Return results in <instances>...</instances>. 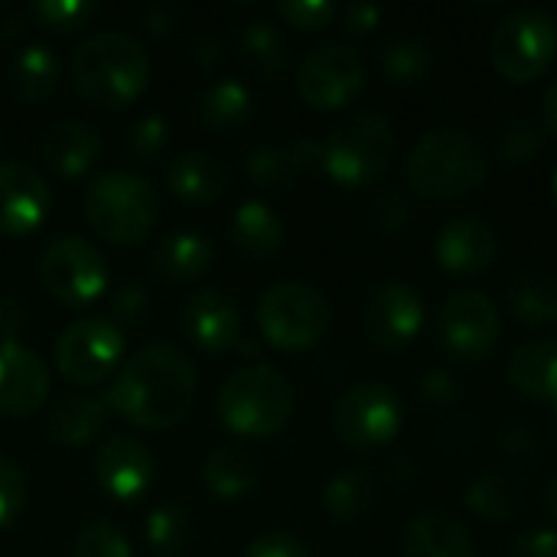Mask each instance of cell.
Segmentation results:
<instances>
[{
  "label": "cell",
  "mask_w": 557,
  "mask_h": 557,
  "mask_svg": "<svg viewBox=\"0 0 557 557\" xmlns=\"http://www.w3.org/2000/svg\"><path fill=\"white\" fill-rule=\"evenodd\" d=\"M196 366L176 343H150L124 359L108 385V411L140 431H170L196 405Z\"/></svg>",
  "instance_id": "6da1fadb"
},
{
  "label": "cell",
  "mask_w": 557,
  "mask_h": 557,
  "mask_svg": "<svg viewBox=\"0 0 557 557\" xmlns=\"http://www.w3.org/2000/svg\"><path fill=\"white\" fill-rule=\"evenodd\" d=\"M69 78L88 104L124 108L150 82V52L124 29H101L78 39L69 55Z\"/></svg>",
  "instance_id": "7a4b0ae2"
},
{
  "label": "cell",
  "mask_w": 557,
  "mask_h": 557,
  "mask_svg": "<svg viewBox=\"0 0 557 557\" xmlns=\"http://www.w3.org/2000/svg\"><path fill=\"white\" fill-rule=\"evenodd\" d=\"M294 414V385L284 372L251 362L232 372L215 395V418L225 431L245 441L274 437Z\"/></svg>",
  "instance_id": "3957f363"
},
{
  "label": "cell",
  "mask_w": 557,
  "mask_h": 557,
  "mask_svg": "<svg viewBox=\"0 0 557 557\" xmlns=\"http://www.w3.org/2000/svg\"><path fill=\"white\" fill-rule=\"evenodd\" d=\"M490 157L483 144L460 127L428 131L408 157V183L424 199H460L483 186Z\"/></svg>",
  "instance_id": "277c9868"
},
{
  "label": "cell",
  "mask_w": 557,
  "mask_h": 557,
  "mask_svg": "<svg viewBox=\"0 0 557 557\" xmlns=\"http://www.w3.org/2000/svg\"><path fill=\"white\" fill-rule=\"evenodd\" d=\"M82 212L95 235L111 245H140L160 222L157 189L127 170H108L85 183Z\"/></svg>",
  "instance_id": "5b68a950"
},
{
  "label": "cell",
  "mask_w": 557,
  "mask_h": 557,
  "mask_svg": "<svg viewBox=\"0 0 557 557\" xmlns=\"http://www.w3.org/2000/svg\"><path fill=\"white\" fill-rule=\"evenodd\" d=\"M398 137L382 111H356L323 137V173L346 189H359L385 176Z\"/></svg>",
  "instance_id": "8992f818"
},
{
  "label": "cell",
  "mask_w": 557,
  "mask_h": 557,
  "mask_svg": "<svg viewBox=\"0 0 557 557\" xmlns=\"http://www.w3.org/2000/svg\"><path fill=\"white\" fill-rule=\"evenodd\" d=\"M333 323L326 294L307 281H277L258 300V330L281 352H307L323 343Z\"/></svg>",
  "instance_id": "52a82bcc"
},
{
  "label": "cell",
  "mask_w": 557,
  "mask_h": 557,
  "mask_svg": "<svg viewBox=\"0 0 557 557\" xmlns=\"http://www.w3.org/2000/svg\"><path fill=\"white\" fill-rule=\"evenodd\" d=\"M557 55V23L548 10L522 7L506 13L490 36V62L493 69L512 82L529 85L542 78Z\"/></svg>",
  "instance_id": "ba28073f"
},
{
  "label": "cell",
  "mask_w": 557,
  "mask_h": 557,
  "mask_svg": "<svg viewBox=\"0 0 557 557\" xmlns=\"http://www.w3.org/2000/svg\"><path fill=\"white\" fill-rule=\"evenodd\" d=\"M124 359L127 339L111 317H78L59 333L52 346L55 372L78 388L101 385L124 366Z\"/></svg>",
  "instance_id": "9c48e42d"
},
{
  "label": "cell",
  "mask_w": 557,
  "mask_h": 557,
  "mask_svg": "<svg viewBox=\"0 0 557 557\" xmlns=\"http://www.w3.org/2000/svg\"><path fill=\"white\" fill-rule=\"evenodd\" d=\"M401 398L385 382H356L333 408L339 444L356 454H375L401 434Z\"/></svg>",
  "instance_id": "30bf717a"
},
{
  "label": "cell",
  "mask_w": 557,
  "mask_h": 557,
  "mask_svg": "<svg viewBox=\"0 0 557 557\" xmlns=\"http://www.w3.org/2000/svg\"><path fill=\"white\" fill-rule=\"evenodd\" d=\"M39 281L62 307H88L108 287V264L88 238L59 235L39 258Z\"/></svg>",
  "instance_id": "8fae6325"
},
{
  "label": "cell",
  "mask_w": 557,
  "mask_h": 557,
  "mask_svg": "<svg viewBox=\"0 0 557 557\" xmlns=\"http://www.w3.org/2000/svg\"><path fill=\"white\" fill-rule=\"evenodd\" d=\"M441 349L467 366L493 356L503 339V317L483 290H454L437 310Z\"/></svg>",
  "instance_id": "7c38bea8"
},
{
  "label": "cell",
  "mask_w": 557,
  "mask_h": 557,
  "mask_svg": "<svg viewBox=\"0 0 557 557\" xmlns=\"http://www.w3.org/2000/svg\"><path fill=\"white\" fill-rule=\"evenodd\" d=\"M297 95L317 111H343L366 91V65L346 42H323L297 65Z\"/></svg>",
  "instance_id": "4fadbf2b"
},
{
  "label": "cell",
  "mask_w": 557,
  "mask_h": 557,
  "mask_svg": "<svg viewBox=\"0 0 557 557\" xmlns=\"http://www.w3.org/2000/svg\"><path fill=\"white\" fill-rule=\"evenodd\" d=\"M91 470H95V483L117 503H134L147 496L157 480V463L150 447L131 434H111L108 441H101Z\"/></svg>",
  "instance_id": "5bb4252c"
},
{
  "label": "cell",
  "mask_w": 557,
  "mask_h": 557,
  "mask_svg": "<svg viewBox=\"0 0 557 557\" xmlns=\"http://www.w3.org/2000/svg\"><path fill=\"white\" fill-rule=\"evenodd\" d=\"M362 323H366V333L375 346L405 349L421 336V330L428 323V307L411 284L388 281L369 297Z\"/></svg>",
  "instance_id": "9a60e30c"
},
{
  "label": "cell",
  "mask_w": 557,
  "mask_h": 557,
  "mask_svg": "<svg viewBox=\"0 0 557 557\" xmlns=\"http://www.w3.org/2000/svg\"><path fill=\"white\" fill-rule=\"evenodd\" d=\"M49 206H52L49 183L36 166L23 160L0 163V235L7 238L33 235L46 222Z\"/></svg>",
  "instance_id": "2e32d148"
},
{
  "label": "cell",
  "mask_w": 557,
  "mask_h": 557,
  "mask_svg": "<svg viewBox=\"0 0 557 557\" xmlns=\"http://www.w3.org/2000/svg\"><path fill=\"white\" fill-rule=\"evenodd\" d=\"M180 330L202 352H232L242 343L238 304L219 287H199L180 310Z\"/></svg>",
  "instance_id": "e0dca14e"
},
{
  "label": "cell",
  "mask_w": 557,
  "mask_h": 557,
  "mask_svg": "<svg viewBox=\"0 0 557 557\" xmlns=\"http://www.w3.org/2000/svg\"><path fill=\"white\" fill-rule=\"evenodd\" d=\"M434 258L454 277H476L499 261V235L483 219H450L434 238Z\"/></svg>",
  "instance_id": "ac0fdd59"
},
{
  "label": "cell",
  "mask_w": 557,
  "mask_h": 557,
  "mask_svg": "<svg viewBox=\"0 0 557 557\" xmlns=\"http://www.w3.org/2000/svg\"><path fill=\"white\" fill-rule=\"evenodd\" d=\"M49 398V369L23 343L0 339V414H36Z\"/></svg>",
  "instance_id": "d6986e66"
},
{
  "label": "cell",
  "mask_w": 557,
  "mask_h": 557,
  "mask_svg": "<svg viewBox=\"0 0 557 557\" xmlns=\"http://www.w3.org/2000/svg\"><path fill=\"white\" fill-rule=\"evenodd\" d=\"M310 170H323V140L317 137H297L290 144L258 147L245 157V173L261 189L294 186Z\"/></svg>",
  "instance_id": "ffe728a7"
},
{
  "label": "cell",
  "mask_w": 557,
  "mask_h": 557,
  "mask_svg": "<svg viewBox=\"0 0 557 557\" xmlns=\"http://www.w3.org/2000/svg\"><path fill=\"white\" fill-rule=\"evenodd\" d=\"M98 153H101V134L95 131V124L78 121V117H65V121L49 124L42 140H39L42 163L62 180L85 176L95 166Z\"/></svg>",
  "instance_id": "44dd1931"
},
{
  "label": "cell",
  "mask_w": 557,
  "mask_h": 557,
  "mask_svg": "<svg viewBox=\"0 0 557 557\" xmlns=\"http://www.w3.org/2000/svg\"><path fill=\"white\" fill-rule=\"evenodd\" d=\"M108 401L88 392H65L52 401L46 418V434L55 447L78 450L98 441L108 421Z\"/></svg>",
  "instance_id": "7402d4cb"
},
{
  "label": "cell",
  "mask_w": 557,
  "mask_h": 557,
  "mask_svg": "<svg viewBox=\"0 0 557 557\" xmlns=\"http://www.w3.org/2000/svg\"><path fill=\"white\" fill-rule=\"evenodd\" d=\"M228 166L206 153V150H186L166 166V186L176 199L189 206H212L228 193Z\"/></svg>",
  "instance_id": "603a6c76"
},
{
  "label": "cell",
  "mask_w": 557,
  "mask_h": 557,
  "mask_svg": "<svg viewBox=\"0 0 557 557\" xmlns=\"http://www.w3.org/2000/svg\"><path fill=\"white\" fill-rule=\"evenodd\" d=\"M202 486L219 503L248 499L261 486V460L242 444H222L202 463Z\"/></svg>",
  "instance_id": "cb8c5ba5"
},
{
  "label": "cell",
  "mask_w": 557,
  "mask_h": 557,
  "mask_svg": "<svg viewBox=\"0 0 557 557\" xmlns=\"http://www.w3.org/2000/svg\"><path fill=\"white\" fill-rule=\"evenodd\" d=\"M212 261H215V245L196 228H176V232L163 235L157 242V248L150 251L153 274L170 284L199 281L212 268Z\"/></svg>",
  "instance_id": "d4e9b609"
},
{
  "label": "cell",
  "mask_w": 557,
  "mask_h": 557,
  "mask_svg": "<svg viewBox=\"0 0 557 557\" xmlns=\"http://www.w3.org/2000/svg\"><path fill=\"white\" fill-rule=\"evenodd\" d=\"M401 557H480L473 535L447 512H421L401 535Z\"/></svg>",
  "instance_id": "484cf974"
},
{
  "label": "cell",
  "mask_w": 557,
  "mask_h": 557,
  "mask_svg": "<svg viewBox=\"0 0 557 557\" xmlns=\"http://www.w3.org/2000/svg\"><path fill=\"white\" fill-rule=\"evenodd\" d=\"M506 375L516 392L532 401L557 408V343L555 339H525L512 349Z\"/></svg>",
  "instance_id": "4316f807"
},
{
  "label": "cell",
  "mask_w": 557,
  "mask_h": 557,
  "mask_svg": "<svg viewBox=\"0 0 557 557\" xmlns=\"http://www.w3.org/2000/svg\"><path fill=\"white\" fill-rule=\"evenodd\" d=\"M228 232H232V245L245 258H255V261L277 255L284 248V238H287L284 219L264 199H245L235 209V215L228 222Z\"/></svg>",
  "instance_id": "83f0119b"
},
{
  "label": "cell",
  "mask_w": 557,
  "mask_h": 557,
  "mask_svg": "<svg viewBox=\"0 0 557 557\" xmlns=\"http://www.w3.org/2000/svg\"><path fill=\"white\" fill-rule=\"evenodd\" d=\"M506 307L522 326H555L557 277L545 271H519L506 287Z\"/></svg>",
  "instance_id": "f1b7e54d"
},
{
  "label": "cell",
  "mask_w": 557,
  "mask_h": 557,
  "mask_svg": "<svg viewBox=\"0 0 557 557\" xmlns=\"http://www.w3.org/2000/svg\"><path fill=\"white\" fill-rule=\"evenodd\" d=\"M255 114V95L242 78H215L199 95V117L215 134L242 131Z\"/></svg>",
  "instance_id": "f546056e"
},
{
  "label": "cell",
  "mask_w": 557,
  "mask_h": 557,
  "mask_svg": "<svg viewBox=\"0 0 557 557\" xmlns=\"http://www.w3.org/2000/svg\"><path fill=\"white\" fill-rule=\"evenodd\" d=\"M375 65L392 85H418L434 69V46L414 33H395L379 42Z\"/></svg>",
  "instance_id": "4dcf8cb0"
},
{
  "label": "cell",
  "mask_w": 557,
  "mask_h": 557,
  "mask_svg": "<svg viewBox=\"0 0 557 557\" xmlns=\"http://www.w3.org/2000/svg\"><path fill=\"white\" fill-rule=\"evenodd\" d=\"M242 62L258 75V78H277L290 65V42L284 29L271 20H251L238 29L235 36Z\"/></svg>",
  "instance_id": "1f68e13d"
},
{
  "label": "cell",
  "mask_w": 557,
  "mask_h": 557,
  "mask_svg": "<svg viewBox=\"0 0 557 557\" xmlns=\"http://www.w3.org/2000/svg\"><path fill=\"white\" fill-rule=\"evenodd\" d=\"M375 503H379V480L359 467L339 470L323 486V509L330 512V519H336L343 525H352L362 516H369L375 509Z\"/></svg>",
  "instance_id": "d6a6232c"
},
{
  "label": "cell",
  "mask_w": 557,
  "mask_h": 557,
  "mask_svg": "<svg viewBox=\"0 0 557 557\" xmlns=\"http://www.w3.org/2000/svg\"><path fill=\"white\" fill-rule=\"evenodd\" d=\"M59 85V59L42 42H26L10 62V88L20 101L39 104Z\"/></svg>",
  "instance_id": "836d02e7"
},
{
  "label": "cell",
  "mask_w": 557,
  "mask_h": 557,
  "mask_svg": "<svg viewBox=\"0 0 557 557\" xmlns=\"http://www.w3.org/2000/svg\"><path fill=\"white\" fill-rule=\"evenodd\" d=\"M467 506L473 516H480L486 522H509L522 509V490H519L516 476L493 470V473H483L480 480H473V486L467 490Z\"/></svg>",
  "instance_id": "e575fe53"
},
{
  "label": "cell",
  "mask_w": 557,
  "mask_h": 557,
  "mask_svg": "<svg viewBox=\"0 0 557 557\" xmlns=\"http://www.w3.org/2000/svg\"><path fill=\"white\" fill-rule=\"evenodd\" d=\"M193 539V519L183 506H157L144 522V542L157 557H186Z\"/></svg>",
  "instance_id": "d590c367"
},
{
  "label": "cell",
  "mask_w": 557,
  "mask_h": 557,
  "mask_svg": "<svg viewBox=\"0 0 557 557\" xmlns=\"http://www.w3.org/2000/svg\"><path fill=\"white\" fill-rule=\"evenodd\" d=\"M98 0H39L29 7V16L49 33H72L88 26L98 16Z\"/></svg>",
  "instance_id": "8d00e7d4"
},
{
  "label": "cell",
  "mask_w": 557,
  "mask_h": 557,
  "mask_svg": "<svg viewBox=\"0 0 557 557\" xmlns=\"http://www.w3.org/2000/svg\"><path fill=\"white\" fill-rule=\"evenodd\" d=\"M166 144H170V127L166 117L160 114H140L124 134V150L140 166H153L166 153Z\"/></svg>",
  "instance_id": "74e56055"
},
{
  "label": "cell",
  "mask_w": 557,
  "mask_h": 557,
  "mask_svg": "<svg viewBox=\"0 0 557 557\" xmlns=\"http://www.w3.org/2000/svg\"><path fill=\"white\" fill-rule=\"evenodd\" d=\"M542 144H545V137L532 121H509L499 131L496 150H499V160L506 166H525L542 153Z\"/></svg>",
  "instance_id": "f35d334b"
},
{
  "label": "cell",
  "mask_w": 557,
  "mask_h": 557,
  "mask_svg": "<svg viewBox=\"0 0 557 557\" xmlns=\"http://www.w3.org/2000/svg\"><path fill=\"white\" fill-rule=\"evenodd\" d=\"M75 557H134V548L114 522H88L75 535Z\"/></svg>",
  "instance_id": "ab89813d"
},
{
  "label": "cell",
  "mask_w": 557,
  "mask_h": 557,
  "mask_svg": "<svg viewBox=\"0 0 557 557\" xmlns=\"http://www.w3.org/2000/svg\"><path fill=\"white\" fill-rule=\"evenodd\" d=\"M411 215H414V206H411V199L401 189L379 193L375 202H372V209H369V222L382 235H398L401 228H408Z\"/></svg>",
  "instance_id": "60d3db41"
},
{
  "label": "cell",
  "mask_w": 557,
  "mask_h": 557,
  "mask_svg": "<svg viewBox=\"0 0 557 557\" xmlns=\"http://www.w3.org/2000/svg\"><path fill=\"white\" fill-rule=\"evenodd\" d=\"M26 509V473L16 460L0 457V529H10Z\"/></svg>",
  "instance_id": "b9f144b4"
},
{
  "label": "cell",
  "mask_w": 557,
  "mask_h": 557,
  "mask_svg": "<svg viewBox=\"0 0 557 557\" xmlns=\"http://www.w3.org/2000/svg\"><path fill=\"white\" fill-rule=\"evenodd\" d=\"M153 313V297L144 284H124L111 294V320L121 326H144Z\"/></svg>",
  "instance_id": "7bdbcfd3"
},
{
  "label": "cell",
  "mask_w": 557,
  "mask_h": 557,
  "mask_svg": "<svg viewBox=\"0 0 557 557\" xmlns=\"http://www.w3.org/2000/svg\"><path fill=\"white\" fill-rule=\"evenodd\" d=\"M277 16L287 20L297 29H323L339 16V7L330 0H281L277 3Z\"/></svg>",
  "instance_id": "ee69618b"
},
{
  "label": "cell",
  "mask_w": 557,
  "mask_h": 557,
  "mask_svg": "<svg viewBox=\"0 0 557 557\" xmlns=\"http://www.w3.org/2000/svg\"><path fill=\"white\" fill-rule=\"evenodd\" d=\"M144 33L150 36H173L186 20H189V10L183 3H166V0H153L147 3L140 13H137Z\"/></svg>",
  "instance_id": "f6af8a7d"
},
{
  "label": "cell",
  "mask_w": 557,
  "mask_h": 557,
  "mask_svg": "<svg viewBox=\"0 0 557 557\" xmlns=\"http://www.w3.org/2000/svg\"><path fill=\"white\" fill-rule=\"evenodd\" d=\"M245 557H310V552L300 539L287 532H264L248 542Z\"/></svg>",
  "instance_id": "bcb514c9"
},
{
  "label": "cell",
  "mask_w": 557,
  "mask_h": 557,
  "mask_svg": "<svg viewBox=\"0 0 557 557\" xmlns=\"http://www.w3.org/2000/svg\"><path fill=\"white\" fill-rule=\"evenodd\" d=\"M499 450H503L509 460H516V463H529V460H539L542 441H539V434H535L532 428L512 424V428H506V431L499 434Z\"/></svg>",
  "instance_id": "7dc6e473"
},
{
  "label": "cell",
  "mask_w": 557,
  "mask_h": 557,
  "mask_svg": "<svg viewBox=\"0 0 557 557\" xmlns=\"http://www.w3.org/2000/svg\"><path fill=\"white\" fill-rule=\"evenodd\" d=\"M29 304L16 294H0V336L7 343H20V336L29 330Z\"/></svg>",
  "instance_id": "c3c4849f"
},
{
  "label": "cell",
  "mask_w": 557,
  "mask_h": 557,
  "mask_svg": "<svg viewBox=\"0 0 557 557\" xmlns=\"http://www.w3.org/2000/svg\"><path fill=\"white\" fill-rule=\"evenodd\" d=\"M421 398L431 401V405H457L460 401V382L450 369H431L424 379H421Z\"/></svg>",
  "instance_id": "681fc988"
},
{
  "label": "cell",
  "mask_w": 557,
  "mask_h": 557,
  "mask_svg": "<svg viewBox=\"0 0 557 557\" xmlns=\"http://www.w3.org/2000/svg\"><path fill=\"white\" fill-rule=\"evenodd\" d=\"M339 23L349 36H366L372 33L379 23H382V10L375 3H366V0H356L349 7L339 10Z\"/></svg>",
  "instance_id": "f907efd6"
},
{
  "label": "cell",
  "mask_w": 557,
  "mask_h": 557,
  "mask_svg": "<svg viewBox=\"0 0 557 557\" xmlns=\"http://www.w3.org/2000/svg\"><path fill=\"white\" fill-rule=\"evenodd\" d=\"M509 557H557V532L535 529V532L519 535L509 548Z\"/></svg>",
  "instance_id": "816d5d0a"
},
{
  "label": "cell",
  "mask_w": 557,
  "mask_h": 557,
  "mask_svg": "<svg viewBox=\"0 0 557 557\" xmlns=\"http://www.w3.org/2000/svg\"><path fill=\"white\" fill-rule=\"evenodd\" d=\"M193 59L202 69H215L225 59V39L219 33H199L193 39Z\"/></svg>",
  "instance_id": "f5cc1de1"
},
{
  "label": "cell",
  "mask_w": 557,
  "mask_h": 557,
  "mask_svg": "<svg viewBox=\"0 0 557 557\" xmlns=\"http://www.w3.org/2000/svg\"><path fill=\"white\" fill-rule=\"evenodd\" d=\"M542 121H545V131H552L557 137V75L552 78V85L545 88V98H542Z\"/></svg>",
  "instance_id": "db71d44e"
},
{
  "label": "cell",
  "mask_w": 557,
  "mask_h": 557,
  "mask_svg": "<svg viewBox=\"0 0 557 557\" xmlns=\"http://www.w3.org/2000/svg\"><path fill=\"white\" fill-rule=\"evenodd\" d=\"M401 473H405V483H411L414 480V463L408 460V457H398L395 463H392V476H395V483L401 486Z\"/></svg>",
  "instance_id": "11a10c76"
},
{
  "label": "cell",
  "mask_w": 557,
  "mask_h": 557,
  "mask_svg": "<svg viewBox=\"0 0 557 557\" xmlns=\"http://www.w3.org/2000/svg\"><path fill=\"white\" fill-rule=\"evenodd\" d=\"M545 509H548V516L557 522V473L548 480V486H545Z\"/></svg>",
  "instance_id": "9f6ffc18"
},
{
  "label": "cell",
  "mask_w": 557,
  "mask_h": 557,
  "mask_svg": "<svg viewBox=\"0 0 557 557\" xmlns=\"http://www.w3.org/2000/svg\"><path fill=\"white\" fill-rule=\"evenodd\" d=\"M552 193H555V202H557V166H555V176H552Z\"/></svg>",
  "instance_id": "6f0895ef"
},
{
  "label": "cell",
  "mask_w": 557,
  "mask_h": 557,
  "mask_svg": "<svg viewBox=\"0 0 557 557\" xmlns=\"http://www.w3.org/2000/svg\"><path fill=\"white\" fill-rule=\"evenodd\" d=\"M555 434H557V408H555Z\"/></svg>",
  "instance_id": "680465c9"
},
{
  "label": "cell",
  "mask_w": 557,
  "mask_h": 557,
  "mask_svg": "<svg viewBox=\"0 0 557 557\" xmlns=\"http://www.w3.org/2000/svg\"><path fill=\"white\" fill-rule=\"evenodd\" d=\"M0 10H3V3H0Z\"/></svg>",
  "instance_id": "91938a15"
}]
</instances>
